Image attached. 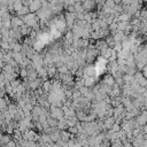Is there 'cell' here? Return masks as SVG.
Listing matches in <instances>:
<instances>
[{
    "mask_svg": "<svg viewBox=\"0 0 147 147\" xmlns=\"http://www.w3.org/2000/svg\"><path fill=\"white\" fill-rule=\"evenodd\" d=\"M22 20H23L24 24L31 26L34 30H37L39 28V18H38L36 13H28L26 15H24L22 17Z\"/></svg>",
    "mask_w": 147,
    "mask_h": 147,
    "instance_id": "1",
    "label": "cell"
},
{
    "mask_svg": "<svg viewBox=\"0 0 147 147\" xmlns=\"http://www.w3.org/2000/svg\"><path fill=\"white\" fill-rule=\"evenodd\" d=\"M51 117H53V118H55V119H61V118H63V111H62V109H60L59 107H56V106H54V105H52L51 106Z\"/></svg>",
    "mask_w": 147,
    "mask_h": 147,
    "instance_id": "2",
    "label": "cell"
},
{
    "mask_svg": "<svg viewBox=\"0 0 147 147\" xmlns=\"http://www.w3.org/2000/svg\"><path fill=\"white\" fill-rule=\"evenodd\" d=\"M76 20H77L76 13H70V11H65L64 13V21H65V24L69 28H72V25L75 24Z\"/></svg>",
    "mask_w": 147,
    "mask_h": 147,
    "instance_id": "3",
    "label": "cell"
},
{
    "mask_svg": "<svg viewBox=\"0 0 147 147\" xmlns=\"http://www.w3.org/2000/svg\"><path fill=\"white\" fill-rule=\"evenodd\" d=\"M134 121H136V123H137L139 126H144V125L147 123V110H144V111H141L140 114H138V115L134 117Z\"/></svg>",
    "mask_w": 147,
    "mask_h": 147,
    "instance_id": "4",
    "label": "cell"
},
{
    "mask_svg": "<svg viewBox=\"0 0 147 147\" xmlns=\"http://www.w3.org/2000/svg\"><path fill=\"white\" fill-rule=\"evenodd\" d=\"M42 6V0H31L29 5V11L30 13H37Z\"/></svg>",
    "mask_w": 147,
    "mask_h": 147,
    "instance_id": "5",
    "label": "cell"
},
{
    "mask_svg": "<svg viewBox=\"0 0 147 147\" xmlns=\"http://www.w3.org/2000/svg\"><path fill=\"white\" fill-rule=\"evenodd\" d=\"M10 24H11V28H20L21 25L24 24V22H23L22 17L15 15V16H11V18H10Z\"/></svg>",
    "mask_w": 147,
    "mask_h": 147,
    "instance_id": "6",
    "label": "cell"
},
{
    "mask_svg": "<svg viewBox=\"0 0 147 147\" xmlns=\"http://www.w3.org/2000/svg\"><path fill=\"white\" fill-rule=\"evenodd\" d=\"M82 3H83L84 9H85V10H87V11L93 10V9H94V7L96 6L95 0H85V1H83Z\"/></svg>",
    "mask_w": 147,
    "mask_h": 147,
    "instance_id": "7",
    "label": "cell"
},
{
    "mask_svg": "<svg viewBox=\"0 0 147 147\" xmlns=\"http://www.w3.org/2000/svg\"><path fill=\"white\" fill-rule=\"evenodd\" d=\"M113 38H114V40L115 41H119V42H122V41H124L127 37H126V34L123 32V31H116V32H114L113 33Z\"/></svg>",
    "mask_w": 147,
    "mask_h": 147,
    "instance_id": "8",
    "label": "cell"
},
{
    "mask_svg": "<svg viewBox=\"0 0 147 147\" xmlns=\"http://www.w3.org/2000/svg\"><path fill=\"white\" fill-rule=\"evenodd\" d=\"M115 122H116V119L114 118V116H110V117H107L105 121H103V127L105 129H110L114 124H115Z\"/></svg>",
    "mask_w": 147,
    "mask_h": 147,
    "instance_id": "9",
    "label": "cell"
},
{
    "mask_svg": "<svg viewBox=\"0 0 147 147\" xmlns=\"http://www.w3.org/2000/svg\"><path fill=\"white\" fill-rule=\"evenodd\" d=\"M28 13H30V11H29V7H28V6H23L20 10H17V11L15 13V15H16V16H20V17H23V16L26 15Z\"/></svg>",
    "mask_w": 147,
    "mask_h": 147,
    "instance_id": "10",
    "label": "cell"
},
{
    "mask_svg": "<svg viewBox=\"0 0 147 147\" xmlns=\"http://www.w3.org/2000/svg\"><path fill=\"white\" fill-rule=\"evenodd\" d=\"M103 84H106V85H108V86L111 87V86L115 84V78L113 77V75H111V76H110V75L106 76L105 79H103Z\"/></svg>",
    "mask_w": 147,
    "mask_h": 147,
    "instance_id": "11",
    "label": "cell"
},
{
    "mask_svg": "<svg viewBox=\"0 0 147 147\" xmlns=\"http://www.w3.org/2000/svg\"><path fill=\"white\" fill-rule=\"evenodd\" d=\"M94 82H95V79H94L92 76H87V77L84 79V86H86V87H91V86L94 85Z\"/></svg>",
    "mask_w": 147,
    "mask_h": 147,
    "instance_id": "12",
    "label": "cell"
},
{
    "mask_svg": "<svg viewBox=\"0 0 147 147\" xmlns=\"http://www.w3.org/2000/svg\"><path fill=\"white\" fill-rule=\"evenodd\" d=\"M74 8H75V13H85V9H84L83 3L80 1H77L74 5Z\"/></svg>",
    "mask_w": 147,
    "mask_h": 147,
    "instance_id": "13",
    "label": "cell"
},
{
    "mask_svg": "<svg viewBox=\"0 0 147 147\" xmlns=\"http://www.w3.org/2000/svg\"><path fill=\"white\" fill-rule=\"evenodd\" d=\"M23 6H24V5H23V1H22V0H15V1L13 2V8H14L15 13H16L17 10H20Z\"/></svg>",
    "mask_w": 147,
    "mask_h": 147,
    "instance_id": "14",
    "label": "cell"
},
{
    "mask_svg": "<svg viewBox=\"0 0 147 147\" xmlns=\"http://www.w3.org/2000/svg\"><path fill=\"white\" fill-rule=\"evenodd\" d=\"M47 124H48V126H51V127H55L56 125H57V119H55V118H53V117H48L47 118Z\"/></svg>",
    "mask_w": 147,
    "mask_h": 147,
    "instance_id": "15",
    "label": "cell"
},
{
    "mask_svg": "<svg viewBox=\"0 0 147 147\" xmlns=\"http://www.w3.org/2000/svg\"><path fill=\"white\" fill-rule=\"evenodd\" d=\"M51 86H52V83L48 82V80H44L42 82V90L45 92H49L51 91Z\"/></svg>",
    "mask_w": 147,
    "mask_h": 147,
    "instance_id": "16",
    "label": "cell"
},
{
    "mask_svg": "<svg viewBox=\"0 0 147 147\" xmlns=\"http://www.w3.org/2000/svg\"><path fill=\"white\" fill-rule=\"evenodd\" d=\"M7 107H8L7 101H6L3 98H0V110H5Z\"/></svg>",
    "mask_w": 147,
    "mask_h": 147,
    "instance_id": "17",
    "label": "cell"
},
{
    "mask_svg": "<svg viewBox=\"0 0 147 147\" xmlns=\"http://www.w3.org/2000/svg\"><path fill=\"white\" fill-rule=\"evenodd\" d=\"M20 76H21L22 78H26V77H28V70H26V68H22V69L20 70Z\"/></svg>",
    "mask_w": 147,
    "mask_h": 147,
    "instance_id": "18",
    "label": "cell"
},
{
    "mask_svg": "<svg viewBox=\"0 0 147 147\" xmlns=\"http://www.w3.org/2000/svg\"><path fill=\"white\" fill-rule=\"evenodd\" d=\"M144 133H147V123L144 125V131H142Z\"/></svg>",
    "mask_w": 147,
    "mask_h": 147,
    "instance_id": "19",
    "label": "cell"
},
{
    "mask_svg": "<svg viewBox=\"0 0 147 147\" xmlns=\"http://www.w3.org/2000/svg\"><path fill=\"white\" fill-rule=\"evenodd\" d=\"M79 1H80V2H83V1H85V0H79Z\"/></svg>",
    "mask_w": 147,
    "mask_h": 147,
    "instance_id": "20",
    "label": "cell"
}]
</instances>
